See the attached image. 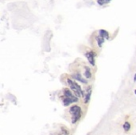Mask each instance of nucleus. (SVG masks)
<instances>
[{
  "label": "nucleus",
  "instance_id": "12",
  "mask_svg": "<svg viewBox=\"0 0 136 135\" xmlns=\"http://www.w3.org/2000/svg\"><path fill=\"white\" fill-rule=\"evenodd\" d=\"M134 81L136 82V74H135V76H134Z\"/></svg>",
  "mask_w": 136,
  "mask_h": 135
},
{
  "label": "nucleus",
  "instance_id": "1",
  "mask_svg": "<svg viewBox=\"0 0 136 135\" xmlns=\"http://www.w3.org/2000/svg\"><path fill=\"white\" fill-rule=\"evenodd\" d=\"M78 100V98H77L76 95H75L73 92H71V90L68 88H64V97H62V102H64V106H68L71 103H74V102H77Z\"/></svg>",
  "mask_w": 136,
  "mask_h": 135
},
{
  "label": "nucleus",
  "instance_id": "6",
  "mask_svg": "<svg viewBox=\"0 0 136 135\" xmlns=\"http://www.w3.org/2000/svg\"><path fill=\"white\" fill-rule=\"evenodd\" d=\"M90 95H91V87H89V88L86 90L84 94V101L85 103H88L90 99Z\"/></svg>",
  "mask_w": 136,
  "mask_h": 135
},
{
  "label": "nucleus",
  "instance_id": "10",
  "mask_svg": "<svg viewBox=\"0 0 136 135\" xmlns=\"http://www.w3.org/2000/svg\"><path fill=\"white\" fill-rule=\"evenodd\" d=\"M110 1L111 0H97V3L99 5L103 6V5H105V4H107V3H109Z\"/></svg>",
  "mask_w": 136,
  "mask_h": 135
},
{
  "label": "nucleus",
  "instance_id": "2",
  "mask_svg": "<svg viewBox=\"0 0 136 135\" xmlns=\"http://www.w3.org/2000/svg\"><path fill=\"white\" fill-rule=\"evenodd\" d=\"M67 83L69 85L72 92L78 98V99L84 97V93H83V91H82V89H81V87H80L79 85H77V83H75L74 81L71 80V79H67Z\"/></svg>",
  "mask_w": 136,
  "mask_h": 135
},
{
  "label": "nucleus",
  "instance_id": "7",
  "mask_svg": "<svg viewBox=\"0 0 136 135\" xmlns=\"http://www.w3.org/2000/svg\"><path fill=\"white\" fill-rule=\"evenodd\" d=\"M99 35L102 36L103 38H104L105 39H109V34H108V32L106 31V30H104V29H101V30H99Z\"/></svg>",
  "mask_w": 136,
  "mask_h": 135
},
{
  "label": "nucleus",
  "instance_id": "9",
  "mask_svg": "<svg viewBox=\"0 0 136 135\" xmlns=\"http://www.w3.org/2000/svg\"><path fill=\"white\" fill-rule=\"evenodd\" d=\"M96 40H97V43H98V46L99 47H102V45H103V43L104 42V40H105V39L104 38H103L102 36H97L96 37Z\"/></svg>",
  "mask_w": 136,
  "mask_h": 135
},
{
  "label": "nucleus",
  "instance_id": "11",
  "mask_svg": "<svg viewBox=\"0 0 136 135\" xmlns=\"http://www.w3.org/2000/svg\"><path fill=\"white\" fill-rule=\"evenodd\" d=\"M123 128H124V130L128 131V130H130V128H131V125H130V123H129V122H125V124H124Z\"/></svg>",
  "mask_w": 136,
  "mask_h": 135
},
{
  "label": "nucleus",
  "instance_id": "13",
  "mask_svg": "<svg viewBox=\"0 0 136 135\" xmlns=\"http://www.w3.org/2000/svg\"><path fill=\"white\" fill-rule=\"evenodd\" d=\"M135 95H136V90H135Z\"/></svg>",
  "mask_w": 136,
  "mask_h": 135
},
{
  "label": "nucleus",
  "instance_id": "8",
  "mask_svg": "<svg viewBox=\"0 0 136 135\" xmlns=\"http://www.w3.org/2000/svg\"><path fill=\"white\" fill-rule=\"evenodd\" d=\"M84 76L86 77L87 79H90L92 77V74H91V71H90V68L89 67H85V73H84Z\"/></svg>",
  "mask_w": 136,
  "mask_h": 135
},
{
  "label": "nucleus",
  "instance_id": "5",
  "mask_svg": "<svg viewBox=\"0 0 136 135\" xmlns=\"http://www.w3.org/2000/svg\"><path fill=\"white\" fill-rule=\"evenodd\" d=\"M72 78L74 79V80H76V81H79L80 83H85V85H87V83H88V81L86 80L85 78H83L82 75H81V74H79V73H75V74H73Z\"/></svg>",
  "mask_w": 136,
  "mask_h": 135
},
{
  "label": "nucleus",
  "instance_id": "4",
  "mask_svg": "<svg viewBox=\"0 0 136 135\" xmlns=\"http://www.w3.org/2000/svg\"><path fill=\"white\" fill-rule=\"evenodd\" d=\"M85 56L87 57L88 61L91 66H95V54L92 51L85 53Z\"/></svg>",
  "mask_w": 136,
  "mask_h": 135
},
{
  "label": "nucleus",
  "instance_id": "3",
  "mask_svg": "<svg viewBox=\"0 0 136 135\" xmlns=\"http://www.w3.org/2000/svg\"><path fill=\"white\" fill-rule=\"evenodd\" d=\"M70 114L72 115V123L75 124L80 119L81 114H82V110H81V108L79 106L74 105V106L70 108Z\"/></svg>",
  "mask_w": 136,
  "mask_h": 135
}]
</instances>
